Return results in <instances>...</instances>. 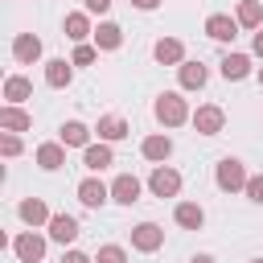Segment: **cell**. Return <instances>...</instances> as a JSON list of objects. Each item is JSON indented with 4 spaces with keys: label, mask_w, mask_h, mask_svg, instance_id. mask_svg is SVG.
<instances>
[{
    "label": "cell",
    "mask_w": 263,
    "mask_h": 263,
    "mask_svg": "<svg viewBox=\"0 0 263 263\" xmlns=\"http://www.w3.org/2000/svg\"><path fill=\"white\" fill-rule=\"evenodd\" d=\"M95 45H99V49H119V45H123V29L111 25V21H103V25L95 29Z\"/></svg>",
    "instance_id": "24"
},
{
    "label": "cell",
    "mask_w": 263,
    "mask_h": 263,
    "mask_svg": "<svg viewBox=\"0 0 263 263\" xmlns=\"http://www.w3.org/2000/svg\"><path fill=\"white\" fill-rule=\"evenodd\" d=\"M152 111H156V119H160L164 127H181L185 119H193V115H189V107H185V99H181L177 90H164V95L156 99V107H152Z\"/></svg>",
    "instance_id": "1"
},
{
    "label": "cell",
    "mask_w": 263,
    "mask_h": 263,
    "mask_svg": "<svg viewBox=\"0 0 263 263\" xmlns=\"http://www.w3.org/2000/svg\"><path fill=\"white\" fill-rule=\"evenodd\" d=\"M74 62H66V58H53V62H45V82L49 86H70V78H74V70H70Z\"/></svg>",
    "instance_id": "16"
},
{
    "label": "cell",
    "mask_w": 263,
    "mask_h": 263,
    "mask_svg": "<svg viewBox=\"0 0 263 263\" xmlns=\"http://www.w3.org/2000/svg\"><path fill=\"white\" fill-rule=\"evenodd\" d=\"M90 33H95V29H90L86 12H70V16H66V37H70V41L86 45V37H90Z\"/></svg>",
    "instance_id": "23"
},
{
    "label": "cell",
    "mask_w": 263,
    "mask_h": 263,
    "mask_svg": "<svg viewBox=\"0 0 263 263\" xmlns=\"http://www.w3.org/2000/svg\"><path fill=\"white\" fill-rule=\"evenodd\" d=\"M95 263H127V251L123 247H99V255H95Z\"/></svg>",
    "instance_id": "28"
},
{
    "label": "cell",
    "mask_w": 263,
    "mask_h": 263,
    "mask_svg": "<svg viewBox=\"0 0 263 263\" xmlns=\"http://www.w3.org/2000/svg\"><path fill=\"white\" fill-rule=\"evenodd\" d=\"M16 214H21V222H29V226H41V222L49 226V218H53L49 205H45L41 197H25V201L16 205Z\"/></svg>",
    "instance_id": "10"
},
{
    "label": "cell",
    "mask_w": 263,
    "mask_h": 263,
    "mask_svg": "<svg viewBox=\"0 0 263 263\" xmlns=\"http://www.w3.org/2000/svg\"><path fill=\"white\" fill-rule=\"evenodd\" d=\"M0 127H4V132H29L33 119H29V111H21V107H0Z\"/></svg>",
    "instance_id": "22"
},
{
    "label": "cell",
    "mask_w": 263,
    "mask_h": 263,
    "mask_svg": "<svg viewBox=\"0 0 263 263\" xmlns=\"http://www.w3.org/2000/svg\"><path fill=\"white\" fill-rule=\"evenodd\" d=\"M173 218H177V226H185V230H201V222H205V210H201L197 201H181Z\"/></svg>",
    "instance_id": "20"
},
{
    "label": "cell",
    "mask_w": 263,
    "mask_h": 263,
    "mask_svg": "<svg viewBox=\"0 0 263 263\" xmlns=\"http://www.w3.org/2000/svg\"><path fill=\"white\" fill-rule=\"evenodd\" d=\"M70 62H74V66H90V62H95V45H78Z\"/></svg>",
    "instance_id": "29"
},
{
    "label": "cell",
    "mask_w": 263,
    "mask_h": 263,
    "mask_svg": "<svg viewBox=\"0 0 263 263\" xmlns=\"http://www.w3.org/2000/svg\"><path fill=\"white\" fill-rule=\"evenodd\" d=\"M251 263H263V259H251Z\"/></svg>",
    "instance_id": "38"
},
{
    "label": "cell",
    "mask_w": 263,
    "mask_h": 263,
    "mask_svg": "<svg viewBox=\"0 0 263 263\" xmlns=\"http://www.w3.org/2000/svg\"><path fill=\"white\" fill-rule=\"evenodd\" d=\"M214 181H218V189L222 193H238V189H247V168H242V160H234V156H226V160H218V168H214Z\"/></svg>",
    "instance_id": "2"
},
{
    "label": "cell",
    "mask_w": 263,
    "mask_h": 263,
    "mask_svg": "<svg viewBox=\"0 0 263 263\" xmlns=\"http://www.w3.org/2000/svg\"><path fill=\"white\" fill-rule=\"evenodd\" d=\"M111 197H115L119 205H136V201H140V181H136L132 173H119V177L111 181Z\"/></svg>",
    "instance_id": "9"
},
{
    "label": "cell",
    "mask_w": 263,
    "mask_h": 263,
    "mask_svg": "<svg viewBox=\"0 0 263 263\" xmlns=\"http://www.w3.org/2000/svg\"><path fill=\"white\" fill-rule=\"evenodd\" d=\"M107 197H111V189H107L99 177H86V181H78V201H82L86 210H99Z\"/></svg>",
    "instance_id": "7"
},
{
    "label": "cell",
    "mask_w": 263,
    "mask_h": 263,
    "mask_svg": "<svg viewBox=\"0 0 263 263\" xmlns=\"http://www.w3.org/2000/svg\"><path fill=\"white\" fill-rule=\"evenodd\" d=\"M132 4H136V8H144V12H148V8H156V4H160V0H132Z\"/></svg>",
    "instance_id": "34"
},
{
    "label": "cell",
    "mask_w": 263,
    "mask_h": 263,
    "mask_svg": "<svg viewBox=\"0 0 263 263\" xmlns=\"http://www.w3.org/2000/svg\"><path fill=\"white\" fill-rule=\"evenodd\" d=\"M0 152H4V156H16V152H21V140H16L12 132H8V136L0 140Z\"/></svg>",
    "instance_id": "31"
},
{
    "label": "cell",
    "mask_w": 263,
    "mask_h": 263,
    "mask_svg": "<svg viewBox=\"0 0 263 263\" xmlns=\"http://www.w3.org/2000/svg\"><path fill=\"white\" fill-rule=\"evenodd\" d=\"M189 263H214V259H210V255H193Z\"/></svg>",
    "instance_id": "36"
},
{
    "label": "cell",
    "mask_w": 263,
    "mask_h": 263,
    "mask_svg": "<svg viewBox=\"0 0 263 263\" xmlns=\"http://www.w3.org/2000/svg\"><path fill=\"white\" fill-rule=\"evenodd\" d=\"M205 33H210L214 41H234V33H238V21H230V16H222V12H214V16L205 21Z\"/></svg>",
    "instance_id": "14"
},
{
    "label": "cell",
    "mask_w": 263,
    "mask_h": 263,
    "mask_svg": "<svg viewBox=\"0 0 263 263\" xmlns=\"http://www.w3.org/2000/svg\"><path fill=\"white\" fill-rule=\"evenodd\" d=\"M177 74H181V86H185V90H201V86H205V78H210V70H205L201 62H181V70H177Z\"/></svg>",
    "instance_id": "17"
},
{
    "label": "cell",
    "mask_w": 263,
    "mask_h": 263,
    "mask_svg": "<svg viewBox=\"0 0 263 263\" xmlns=\"http://www.w3.org/2000/svg\"><path fill=\"white\" fill-rule=\"evenodd\" d=\"M12 251H16L21 263H41V259H45V238H41L37 230H25V234L12 238Z\"/></svg>",
    "instance_id": "4"
},
{
    "label": "cell",
    "mask_w": 263,
    "mask_h": 263,
    "mask_svg": "<svg viewBox=\"0 0 263 263\" xmlns=\"http://www.w3.org/2000/svg\"><path fill=\"white\" fill-rule=\"evenodd\" d=\"M49 238L62 242V247L74 242V238H78V222H74L70 214H53V218H49Z\"/></svg>",
    "instance_id": "12"
},
{
    "label": "cell",
    "mask_w": 263,
    "mask_h": 263,
    "mask_svg": "<svg viewBox=\"0 0 263 263\" xmlns=\"http://www.w3.org/2000/svg\"><path fill=\"white\" fill-rule=\"evenodd\" d=\"M95 132H99V140H103V144H111V140H123V136H127V123H123L119 115H103Z\"/></svg>",
    "instance_id": "25"
},
{
    "label": "cell",
    "mask_w": 263,
    "mask_h": 263,
    "mask_svg": "<svg viewBox=\"0 0 263 263\" xmlns=\"http://www.w3.org/2000/svg\"><path fill=\"white\" fill-rule=\"evenodd\" d=\"M160 242H164V230H160L156 222H140V226H132V247H136V251L148 255V251H156Z\"/></svg>",
    "instance_id": "6"
},
{
    "label": "cell",
    "mask_w": 263,
    "mask_h": 263,
    "mask_svg": "<svg viewBox=\"0 0 263 263\" xmlns=\"http://www.w3.org/2000/svg\"><path fill=\"white\" fill-rule=\"evenodd\" d=\"M247 197H251V201H259V205H263V173H259V177H251V181H247Z\"/></svg>",
    "instance_id": "30"
},
{
    "label": "cell",
    "mask_w": 263,
    "mask_h": 263,
    "mask_svg": "<svg viewBox=\"0 0 263 263\" xmlns=\"http://www.w3.org/2000/svg\"><path fill=\"white\" fill-rule=\"evenodd\" d=\"M152 53H156V62H160V66H181V62H185V45H181L177 37H160Z\"/></svg>",
    "instance_id": "11"
},
{
    "label": "cell",
    "mask_w": 263,
    "mask_h": 263,
    "mask_svg": "<svg viewBox=\"0 0 263 263\" xmlns=\"http://www.w3.org/2000/svg\"><path fill=\"white\" fill-rule=\"evenodd\" d=\"M251 74V58L247 53H226L222 58V78L226 82H238V78H247Z\"/></svg>",
    "instance_id": "15"
},
{
    "label": "cell",
    "mask_w": 263,
    "mask_h": 263,
    "mask_svg": "<svg viewBox=\"0 0 263 263\" xmlns=\"http://www.w3.org/2000/svg\"><path fill=\"white\" fill-rule=\"evenodd\" d=\"M12 58H16L21 66H33V62L41 58V37H33V33H16V41H12Z\"/></svg>",
    "instance_id": "8"
},
{
    "label": "cell",
    "mask_w": 263,
    "mask_h": 263,
    "mask_svg": "<svg viewBox=\"0 0 263 263\" xmlns=\"http://www.w3.org/2000/svg\"><path fill=\"white\" fill-rule=\"evenodd\" d=\"M62 263H95V259H90V255H82V251H66V255H62Z\"/></svg>",
    "instance_id": "32"
},
{
    "label": "cell",
    "mask_w": 263,
    "mask_h": 263,
    "mask_svg": "<svg viewBox=\"0 0 263 263\" xmlns=\"http://www.w3.org/2000/svg\"><path fill=\"white\" fill-rule=\"evenodd\" d=\"M259 21H263V4H259V0H242V4H238V25L259 29Z\"/></svg>",
    "instance_id": "27"
},
{
    "label": "cell",
    "mask_w": 263,
    "mask_h": 263,
    "mask_svg": "<svg viewBox=\"0 0 263 263\" xmlns=\"http://www.w3.org/2000/svg\"><path fill=\"white\" fill-rule=\"evenodd\" d=\"M222 123H226V111L214 107V103H205V107L193 111V127H197V136H218Z\"/></svg>",
    "instance_id": "5"
},
{
    "label": "cell",
    "mask_w": 263,
    "mask_h": 263,
    "mask_svg": "<svg viewBox=\"0 0 263 263\" xmlns=\"http://www.w3.org/2000/svg\"><path fill=\"white\" fill-rule=\"evenodd\" d=\"M37 164L49 168V173L62 168V164H66V144H41V148H37Z\"/></svg>",
    "instance_id": "26"
},
{
    "label": "cell",
    "mask_w": 263,
    "mask_h": 263,
    "mask_svg": "<svg viewBox=\"0 0 263 263\" xmlns=\"http://www.w3.org/2000/svg\"><path fill=\"white\" fill-rule=\"evenodd\" d=\"M255 53L263 58V33H255Z\"/></svg>",
    "instance_id": "35"
},
{
    "label": "cell",
    "mask_w": 263,
    "mask_h": 263,
    "mask_svg": "<svg viewBox=\"0 0 263 263\" xmlns=\"http://www.w3.org/2000/svg\"><path fill=\"white\" fill-rule=\"evenodd\" d=\"M259 82H263V70H259Z\"/></svg>",
    "instance_id": "37"
},
{
    "label": "cell",
    "mask_w": 263,
    "mask_h": 263,
    "mask_svg": "<svg viewBox=\"0 0 263 263\" xmlns=\"http://www.w3.org/2000/svg\"><path fill=\"white\" fill-rule=\"evenodd\" d=\"M82 164H86L90 173H103L107 164H115V156H111L107 144H90V148H82Z\"/></svg>",
    "instance_id": "19"
},
{
    "label": "cell",
    "mask_w": 263,
    "mask_h": 263,
    "mask_svg": "<svg viewBox=\"0 0 263 263\" xmlns=\"http://www.w3.org/2000/svg\"><path fill=\"white\" fill-rule=\"evenodd\" d=\"M86 4V12H107L111 8V0H82Z\"/></svg>",
    "instance_id": "33"
},
{
    "label": "cell",
    "mask_w": 263,
    "mask_h": 263,
    "mask_svg": "<svg viewBox=\"0 0 263 263\" xmlns=\"http://www.w3.org/2000/svg\"><path fill=\"white\" fill-rule=\"evenodd\" d=\"M33 95V82L25 78V74H12L8 82H4V99H8V107H16V103H25Z\"/></svg>",
    "instance_id": "21"
},
{
    "label": "cell",
    "mask_w": 263,
    "mask_h": 263,
    "mask_svg": "<svg viewBox=\"0 0 263 263\" xmlns=\"http://www.w3.org/2000/svg\"><path fill=\"white\" fill-rule=\"evenodd\" d=\"M148 189H152L156 197H177V193H181V173L168 168V164H156L152 177H148Z\"/></svg>",
    "instance_id": "3"
},
{
    "label": "cell",
    "mask_w": 263,
    "mask_h": 263,
    "mask_svg": "<svg viewBox=\"0 0 263 263\" xmlns=\"http://www.w3.org/2000/svg\"><path fill=\"white\" fill-rule=\"evenodd\" d=\"M140 152H144V160H156V164H164V160L173 156V140H168V136H148V140L140 144Z\"/></svg>",
    "instance_id": "13"
},
{
    "label": "cell",
    "mask_w": 263,
    "mask_h": 263,
    "mask_svg": "<svg viewBox=\"0 0 263 263\" xmlns=\"http://www.w3.org/2000/svg\"><path fill=\"white\" fill-rule=\"evenodd\" d=\"M62 144H66V148H90V127L78 123V119L62 123Z\"/></svg>",
    "instance_id": "18"
}]
</instances>
